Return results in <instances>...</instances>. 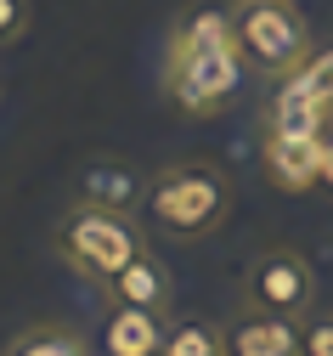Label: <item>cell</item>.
Segmentation results:
<instances>
[{
    "label": "cell",
    "instance_id": "obj_8",
    "mask_svg": "<svg viewBox=\"0 0 333 356\" xmlns=\"http://www.w3.org/2000/svg\"><path fill=\"white\" fill-rule=\"evenodd\" d=\"M260 175L277 193H316L322 187V136H260Z\"/></svg>",
    "mask_w": 333,
    "mask_h": 356
},
{
    "label": "cell",
    "instance_id": "obj_16",
    "mask_svg": "<svg viewBox=\"0 0 333 356\" xmlns=\"http://www.w3.org/2000/svg\"><path fill=\"white\" fill-rule=\"evenodd\" d=\"M29 23H34V6H29V0H0V51L17 46V40L29 34Z\"/></svg>",
    "mask_w": 333,
    "mask_h": 356
},
{
    "label": "cell",
    "instance_id": "obj_5",
    "mask_svg": "<svg viewBox=\"0 0 333 356\" xmlns=\"http://www.w3.org/2000/svg\"><path fill=\"white\" fill-rule=\"evenodd\" d=\"M237 305L243 311H277V317H311L316 311V272L294 243H271L243 266L237 283Z\"/></svg>",
    "mask_w": 333,
    "mask_h": 356
},
{
    "label": "cell",
    "instance_id": "obj_17",
    "mask_svg": "<svg viewBox=\"0 0 333 356\" xmlns=\"http://www.w3.org/2000/svg\"><path fill=\"white\" fill-rule=\"evenodd\" d=\"M322 187L333 193V130H327V136H322Z\"/></svg>",
    "mask_w": 333,
    "mask_h": 356
},
{
    "label": "cell",
    "instance_id": "obj_4",
    "mask_svg": "<svg viewBox=\"0 0 333 356\" xmlns=\"http://www.w3.org/2000/svg\"><path fill=\"white\" fill-rule=\"evenodd\" d=\"M232 23H237V46H243V63L266 79L300 74V63L311 57L316 34L300 17L294 0H232Z\"/></svg>",
    "mask_w": 333,
    "mask_h": 356
},
{
    "label": "cell",
    "instance_id": "obj_11",
    "mask_svg": "<svg viewBox=\"0 0 333 356\" xmlns=\"http://www.w3.org/2000/svg\"><path fill=\"white\" fill-rule=\"evenodd\" d=\"M74 198L108 204V209H141V198H147V175H136L124 159H97V164L79 170Z\"/></svg>",
    "mask_w": 333,
    "mask_h": 356
},
{
    "label": "cell",
    "instance_id": "obj_3",
    "mask_svg": "<svg viewBox=\"0 0 333 356\" xmlns=\"http://www.w3.org/2000/svg\"><path fill=\"white\" fill-rule=\"evenodd\" d=\"M141 249H147V232H141L136 209H108V204L74 198L63 209V220L51 227V254L68 266L79 283H90V289H102L119 266H130Z\"/></svg>",
    "mask_w": 333,
    "mask_h": 356
},
{
    "label": "cell",
    "instance_id": "obj_12",
    "mask_svg": "<svg viewBox=\"0 0 333 356\" xmlns=\"http://www.w3.org/2000/svg\"><path fill=\"white\" fill-rule=\"evenodd\" d=\"M6 356H97V350H90V339L79 328H68V323H29V328L12 334Z\"/></svg>",
    "mask_w": 333,
    "mask_h": 356
},
{
    "label": "cell",
    "instance_id": "obj_9",
    "mask_svg": "<svg viewBox=\"0 0 333 356\" xmlns=\"http://www.w3.org/2000/svg\"><path fill=\"white\" fill-rule=\"evenodd\" d=\"M170 311H147V305H108L102 311V328L97 345L102 356H159L170 339Z\"/></svg>",
    "mask_w": 333,
    "mask_h": 356
},
{
    "label": "cell",
    "instance_id": "obj_14",
    "mask_svg": "<svg viewBox=\"0 0 333 356\" xmlns=\"http://www.w3.org/2000/svg\"><path fill=\"white\" fill-rule=\"evenodd\" d=\"M300 79L333 108V40H316V46H311V57L300 63Z\"/></svg>",
    "mask_w": 333,
    "mask_h": 356
},
{
    "label": "cell",
    "instance_id": "obj_13",
    "mask_svg": "<svg viewBox=\"0 0 333 356\" xmlns=\"http://www.w3.org/2000/svg\"><path fill=\"white\" fill-rule=\"evenodd\" d=\"M164 356H226V323H209V317H181V323H170Z\"/></svg>",
    "mask_w": 333,
    "mask_h": 356
},
{
    "label": "cell",
    "instance_id": "obj_1",
    "mask_svg": "<svg viewBox=\"0 0 333 356\" xmlns=\"http://www.w3.org/2000/svg\"><path fill=\"white\" fill-rule=\"evenodd\" d=\"M243 68L249 63H243V46H237L232 12L198 6V12H181L170 23L164 63H159V91L186 119H209V113H220L232 102Z\"/></svg>",
    "mask_w": 333,
    "mask_h": 356
},
{
    "label": "cell",
    "instance_id": "obj_6",
    "mask_svg": "<svg viewBox=\"0 0 333 356\" xmlns=\"http://www.w3.org/2000/svg\"><path fill=\"white\" fill-rule=\"evenodd\" d=\"M333 130V108L311 91L300 74L266 79L260 97V136H327Z\"/></svg>",
    "mask_w": 333,
    "mask_h": 356
},
{
    "label": "cell",
    "instance_id": "obj_2",
    "mask_svg": "<svg viewBox=\"0 0 333 356\" xmlns=\"http://www.w3.org/2000/svg\"><path fill=\"white\" fill-rule=\"evenodd\" d=\"M147 227L164 243H204L209 232L226 227L232 215V181L226 170L204 164V159H186V164H164L147 175Z\"/></svg>",
    "mask_w": 333,
    "mask_h": 356
},
{
    "label": "cell",
    "instance_id": "obj_7",
    "mask_svg": "<svg viewBox=\"0 0 333 356\" xmlns=\"http://www.w3.org/2000/svg\"><path fill=\"white\" fill-rule=\"evenodd\" d=\"M226 356H305V328L300 317L237 305L226 317Z\"/></svg>",
    "mask_w": 333,
    "mask_h": 356
},
{
    "label": "cell",
    "instance_id": "obj_15",
    "mask_svg": "<svg viewBox=\"0 0 333 356\" xmlns=\"http://www.w3.org/2000/svg\"><path fill=\"white\" fill-rule=\"evenodd\" d=\"M300 328H305V356H333V305H316Z\"/></svg>",
    "mask_w": 333,
    "mask_h": 356
},
{
    "label": "cell",
    "instance_id": "obj_18",
    "mask_svg": "<svg viewBox=\"0 0 333 356\" xmlns=\"http://www.w3.org/2000/svg\"><path fill=\"white\" fill-rule=\"evenodd\" d=\"M159 356H164V350H159Z\"/></svg>",
    "mask_w": 333,
    "mask_h": 356
},
{
    "label": "cell",
    "instance_id": "obj_10",
    "mask_svg": "<svg viewBox=\"0 0 333 356\" xmlns=\"http://www.w3.org/2000/svg\"><path fill=\"white\" fill-rule=\"evenodd\" d=\"M102 305H147V311H170L175 300V277H170V266L153 254V249H141L130 266H119V272L97 289Z\"/></svg>",
    "mask_w": 333,
    "mask_h": 356
}]
</instances>
